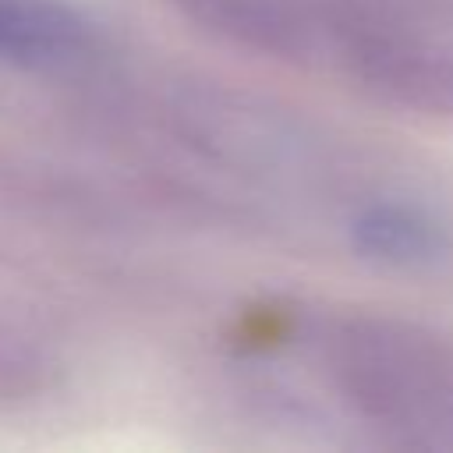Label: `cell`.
<instances>
[{"label": "cell", "mask_w": 453, "mask_h": 453, "mask_svg": "<svg viewBox=\"0 0 453 453\" xmlns=\"http://www.w3.org/2000/svg\"><path fill=\"white\" fill-rule=\"evenodd\" d=\"M92 42L88 21L60 0H0V60L60 67Z\"/></svg>", "instance_id": "cell-1"}, {"label": "cell", "mask_w": 453, "mask_h": 453, "mask_svg": "<svg viewBox=\"0 0 453 453\" xmlns=\"http://www.w3.org/2000/svg\"><path fill=\"white\" fill-rule=\"evenodd\" d=\"M354 241L365 255L386 262H425L439 251V234L428 219L407 209H368L354 223Z\"/></svg>", "instance_id": "cell-2"}]
</instances>
